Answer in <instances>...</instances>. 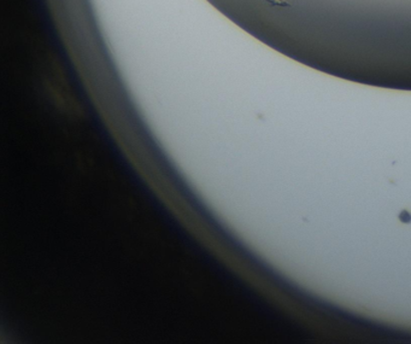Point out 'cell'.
<instances>
[{"instance_id": "cell-1", "label": "cell", "mask_w": 411, "mask_h": 344, "mask_svg": "<svg viewBox=\"0 0 411 344\" xmlns=\"http://www.w3.org/2000/svg\"><path fill=\"white\" fill-rule=\"evenodd\" d=\"M269 2L272 5H276V7H290V4L286 2V0H266Z\"/></svg>"}]
</instances>
